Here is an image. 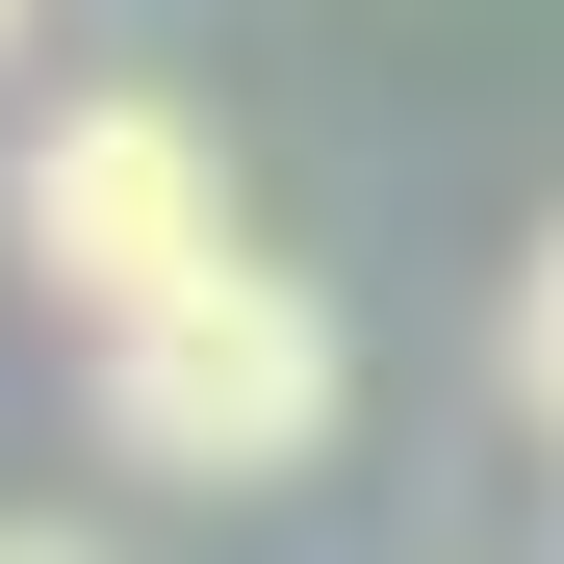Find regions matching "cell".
Segmentation results:
<instances>
[{
  "mask_svg": "<svg viewBox=\"0 0 564 564\" xmlns=\"http://www.w3.org/2000/svg\"><path fill=\"white\" fill-rule=\"evenodd\" d=\"M513 411H539V436H564V231H539V257H513Z\"/></svg>",
  "mask_w": 564,
  "mask_h": 564,
  "instance_id": "obj_3",
  "label": "cell"
},
{
  "mask_svg": "<svg viewBox=\"0 0 564 564\" xmlns=\"http://www.w3.org/2000/svg\"><path fill=\"white\" fill-rule=\"evenodd\" d=\"M0 564H104V539H26V513H0Z\"/></svg>",
  "mask_w": 564,
  "mask_h": 564,
  "instance_id": "obj_4",
  "label": "cell"
},
{
  "mask_svg": "<svg viewBox=\"0 0 564 564\" xmlns=\"http://www.w3.org/2000/svg\"><path fill=\"white\" fill-rule=\"evenodd\" d=\"M0 257L52 282L77 334L129 308V282H180V257H231V154L154 104V77H104V104H52L26 154H0Z\"/></svg>",
  "mask_w": 564,
  "mask_h": 564,
  "instance_id": "obj_2",
  "label": "cell"
},
{
  "mask_svg": "<svg viewBox=\"0 0 564 564\" xmlns=\"http://www.w3.org/2000/svg\"><path fill=\"white\" fill-rule=\"evenodd\" d=\"M77 411H104V462H154V488H308L334 462V411H359V334H334V282L308 257H180V282H129L104 334H77Z\"/></svg>",
  "mask_w": 564,
  "mask_h": 564,
  "instance_id": "obj_1",
  "label": "cell"
},
{
  "mask_svg": "<svg viewBox=\"0 0 564 564\" xmlns=\"http://www.w3.org/2000/svg\"><path fill=\"white\" fill-rule=\"evenodd\" d=\"M0 52H26V0H0Z\"/></svg>",
  "mask_w": 564,
  "mask_h": 564,
  "instance_id": "obj_5",
  "label": "cell"
}]
</instances>
